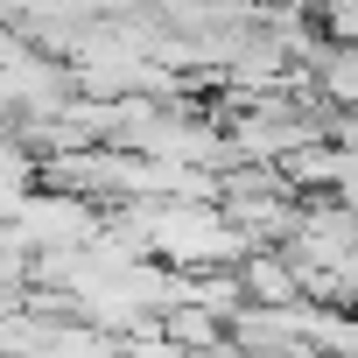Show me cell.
Instances as JSON below:
<instances>
[{"instance_id": "8", "label": "cell", "mask_w": 358, "mask_h": 358, "mask_svg": "<svg viewBox=\"0 0 358 358\" xmlns=\"http://www.w3.org/2000/svg\"><path fill=\"white\" fill-rule=\"evenodd\" d=\"M351 358H358V351H351Z\"/></svg>"}, {"instance_id": "5", "label": "cell", "mask_w": 358, "mask_h": 358, "mask_svg": "<svg viewBox=\"0 0 358 358\" xmlns=\"http://www.w3.org/2000/svg\"><path fill=\"white\" fill-rule=\"evenodd\" d=\"M162 337H176L183 351H218L225 344V323L211 309H197V302H176V309H162Z\"/></svg>"}, {"instance_id": "3", "label": "cell", "mask_w": 358, "mask_h": 358, "mask_svg": "<svg viewBox=\"0 0 358 358\" xmlns=\"http://www.w3.org/2000/svg\"><path fill=\"white\" fill-rule=\"evenodd\" d=\"M239 288H246L253 309H295L302 302V274H295V260L281 246H253L239 260Z\"/></svg>"}, {"instance_id": "7", "label": "cell", "mask_w": 358, "mask_h": 358, "mask_svg": "<svg viewBox=\"0 0 358 358\" xmlns=\"http://www.w3.org/2000/svg\"><path fill=\"white\" fill-rule=\"evenodd\" d=\"M22 50H29V36H22L15 22H0V71H8V64H15Z\"/></svg>"}, {"instance_id": "4", "label": "cell", "mask_w": 358, "mask_h": 358, "mask_svg": "<svg viewBox=\"0 0 358 358\" xmlns=\"http://www.w3.org/2000/svg\"><path fill=\"white\" fill-rule=\"evenodd\" d=\"M302 71L316 78V92H323L330 106L358 113V43H344V36H323V43L302 57Z\"/></svg>"}, {"instance_id": "2", "label": "cell", "mask_w": 358, "mask_h": 358, "mask_svg": "<svg viewBox=\"0 0 358 358\" xmlns=\"http://www.w3.org/2000/svg\"><path fill=\"white\" fill-rule=\"evenodd\" d=\"M15 225L36 239V253H43V246H85V239H99V232H106L99 204H85V197H64V190H22V204H15Z\"/></svg>"}, {"instance_id": "1", "label": "cell", "mask_w": 358, "mask_h": 358, "mask_svg": "<svg viewBox=\"0 0 358 358\" xmlns=\"http://www.w3.org/2000/svg\"><path fill=\"white\" fill-rule=\"evenodd\" d=\"M148 253L169 260V267H239L253 246L246 232L218 211V204H183V197H155V225H148Z\"/></svg>"}, {"instance_id": "6", "label": "cell", "mask_w": 358, "mask_h": 358, "mask_svg": "<svg viewBox=\"0 0 358 358\" xmlns=\"http://www.w3.org/2000/svg\"><path fill=\"white\" fill-rule=\"evenodd\" d=\"M337 148H344V162H351V176H358V113H337V134H330Z\"/></svg>"}]
</instances>
